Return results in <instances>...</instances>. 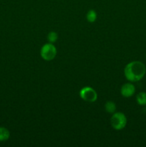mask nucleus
<instances>
[{
  "mask_svg": "<svg viewBox=\"0 0 146 147\" xmlns=\"http://www.w3.org/2000/svg\"><path fill=\"white\" fill-rule=\"evenodd\" d=\"M146 73V66L140 61H132L126 65L124 69V75L127 80L137 82L144 78Z\"/></svg>",
  "mask_w": 146,
  "mask_h": 147,
  "instance_id": "obj_1",
  "label": "nucleus"
},
{
  "mask_svg": "<svg viewBox=\"0 0 146 147\" xmlns=\"http://www.w3.org/2000/svg\"><path fill=\"white\" fill-rule=\"evenodd\" d=\"M127 117L122 112H115L114 113H113V116L110 119L112 127L117 131L124 129L127 125Z\"/></svg>",
  "mask_w": 146,
  "mask_h": 147,
  "instance_id": "obj_2",
  "label": "nucleus"
},
{
  "mask_svg": "<svg viewBox=\"0 0 146 147\" xmlns=\"http://www.w3.org/2000/svg\"><path fill=\"white\" fill-rule=\"evenodd\" d=\"M40 55L42 58L46 61L54 60L57 55V48L53 43H47L42 47L40 50Z\"/></svg>",
  "mask_w": 146,
  "mask_h": 147,
  "instance_id": "obj_3",
  "label": "nucleus"
},
{
  "mask_svg": "<svg viewBox=\"0 0 146 147\" xmlns=\"http://www.w3.org/2000/svg\"><path fill=\"white\" fill-rule=\"evenodd\" d=\"M80 97L84 101L94 103L97 99V93L94 88L86 86L80 90Z\"/></svg>",
  "mask_w": 146,
  "mask_h": 147,
  "instance_id": "obj_4",
  "label": "nucleus"
},
{
  "mask_svg": "<svg viewBox=\"0 0 146 147\" xmlns=\"http://www.w3.org/2000/svg\"><path fill=\"white\" fill-rule=\"evenodd\" d=\"M120 93L124 98H130L135 93V87L130 83H125L122 86Z\"/></svg>",
  "mask_w": 146,
  "mask_h": 147,
  "instance_id": "obj_5",
  "label": "nucleus"
},
{
  "mask_svg": "<svg viewBox=\"0 0 146 147\" xmlns=\"http://www.w3.org/2000/svg\"><path fill=\"white\" fill-rule=\"evenodd\" d=\"M10 137V132L7 128L0 126V142H6Z\"/></svg>",
  "mask_w": 146,
  "mask_h": 147,
  "instance_id": "obj_6",
  "label": "nucleus"
},
{
  "mask_svg": "<svg viewBox=\"0 0 146 147\" xmlns=\"http://www.w3.org/2000/svg\"><path fill=\"white\" fill-rule=\"evenodd\" d=\"M136 101L140 106H145L146 105V93L140 92L136 96Z\"/></svg>",
  "mask_w": 146,
  "mask_h": 147,
  "instance_id": "obj_7",
  "label": "nucleus"
},
{
  "mask_svg": "<svg viewBox=\"0 0 146 147\" xmlns=\"http://www.w3.org/2000/svg\"><path fill=\"white\" fill-rule=\"evenodd\" d=\"M104 109H105L106 112L109 113H114L116 111V105L114 102L113 101H107L104 105Z\"/></svg>",
  "mask_w": 146,
  "mask_h": 147,
  "instance_id": "obj_8",
  "label": "nucleus"
},
{
  "mask_svg": "<svg viewBox=\"0 0 146 147\" xmlns=\"http://www.w3.org/2000/svg\"><path fill=\"white\" fill-rule=\"evenodd\" d=\"M86 18H87V20L89 22H94L97 20V13L93 9L89 10L88 12L87 13V15H86Z\"/></svg>",
  "mask_w": 146,
  "mask_h": 147,
  "instance_id": "obj_9",
  "label": "nucleus"
},
{
  "mask_svg": "<svg viewBox=\"0 0 146 147\" xmlns=\"http://www.w3.org/2000/svg\"><path fill=\"white\" fill-rule=\"evenodd\" d=\"M58 39V34L56 32L52 31L50 32H49L48 35H47V40L49 41V42L50 43H54Z\"/></svg>",
  "mask_w": 146,
  "mask_h": 147,
  "instance_id": "obj_10",
  "label": "nucleus"
}]
</instances>
